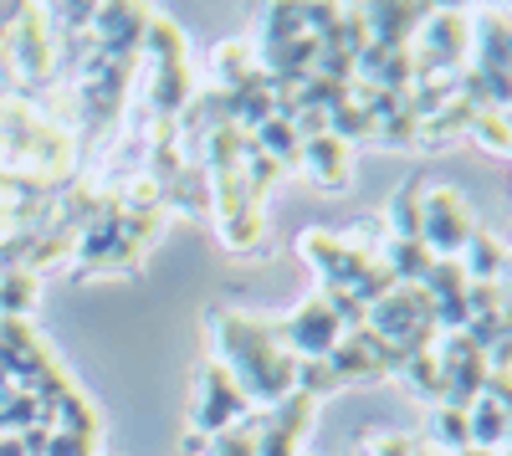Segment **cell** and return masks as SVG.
Returning a JSON list of instances; mask_svg holds the SVG:
<instances>
[{
    "label": "cell",
    "instance_id": "obj_1",
    "mask_svg": "<svg viewBox=\"0 0 512 456\" xmlns=\"http://www.w3.org/2000/svg\"><path fill=\"white\" fill-rule=\"evenodd\" d=\"M210 339H216V359L231 369V380L246 390L251 405L272 410L297 390V359L277 339V318L216 308L210 313Z\"/></svg>",
    "mask_w": 512,
    "mask_h": 456
},
{
    "label": "cell",
    "instance_id": "obj_2",
    "mask_svg": "<svg viewBox=\"0 0 512 456\" xmlns=\"http://www.w3.org/2000/svg\"><path fill=\"white\" fill-rule=\"evenodd\" d=\"M364 328L379 334L390 349H400V354H420V349H431L441 339L436 308H431V298H425V287H405V282H395L390 293L369 308Z\"/></svg>",
    "mask_w": 512,
    "mask_h": 456
},
{
    "label": "cell",
    "instance_id": "obj_3",
    "mask_svg": "<svg viewBox=\"0 0 512 456\" xmlns=\"http://www.w3.org/2000/svg\"><path fill=\"white\" fill-rule=\"evenodd\" d=\"M251 416V400H246V390L231 380V369L221 364V359H205L200 369H195V405H190V446H200V441H216V436H226L236 421H246Z\"/></svg>",
    "mask_w": 512,
    "mask_h": 456
},
{
    "label": "cell",
    "instance_id": "obj_4",
    "mask_svg": "<svg viewBox=\"0 0 512 456\" xmlns=\"http://www.w3.org/2000/svg\"><path fill=\"white\" fill-rule=\"evenodd\" d=\"M472 11H431L415 36V82L420 77H446V72H461L466 57H472Z\"/></svg>",
    "mask_w": 512,
    "mask_h": 456
},
{
    "label": "cell",
    "instance_id": "obj_5",
    "mask_svg": "<svg viewBox=\"0 0 512 456\" xmlns=\"http://www.w3.org/2000/svg\"><path fill=\"white\" fill-rule=\"evenodd\" d=\"M297 252H303L323 282V293H354V287L369 277V267L379 257H369L364 246H354L349 236H333L323 226H308L303 236H297Z\"/></svg>",
    "mask_w": 512,
    "mask_h": 456
},
{
    "label": "cell",
    "instance_id": "obj_6",
    "mask_svg": "<svg viewBox=\"0 0 512 456\" xmlns=\"http://www.w3.org/2000/svg\"><path fill=\"white\" fill-rule=\"evenodd\" d=\"M477 231V216L466 195L456 185H431L425 190V221H420V241L431 257H461L466 241Z\"/></svg>",
    "mask_w": 512,
    "mask_h": 456
},
{
    "label": "cell",
    "instance_id": "obj_7",
    "mask_svg": "<svg viewBox=\"0 0 512 456\" xmlns=\"http://www.w3.org/2000/svg\"><path fill=\"white\" fill-rule=\"evenodd\" d=\"M431 354H436V369H441V405L472 410V400L487 385V354L466 334H441L431 344Z\"/></svg>",
    "mask_w": 512,
    "mask_h": 456
},
{
    "label": "cell",
    "instance_id": "obj_8",
    "mask_svg": "<svg viewBox=\"0 0 512 456\" xmlns=\"http://www.w3.org/2000/svg\"><path fill=\"white\" fill-rule=\"evenodd\" d=\"M277 339L292 359H328L333 344L344 339V323H338V313L328 308V298H308L297 303L287 318H277Z\"/></svg>",
    "mask_w": 512,
    "mask_h": 456
},
{
    "label": "cell",
    "instance_id": "obj_9",
    "mask_svg": "<svg viewBox=\"0 0 512 456\" xmlns=\"http://www.w3.org/2000/svg\"><path fill=\"white\" fill-rule=\"evenodd\" d=\"M6 47H11V62H16V77L21 88H36L57 72V36H52V21L47 11L26 6L11 26H6Z\"/></svg>",
    "mask_w": 512,
    "mask_h": 456
},
{
    "label": "cell",
    "instance_id": "obj_10",
    "mask_svg": "<svg viewBox=\"0 0 512 456\" xmlns=\"http://www.w3.org/2000/svg\"><path fill=\"white\" fill-rule=\"evenodd\" d=\"M400 349H390L379 334H369V328H354V334H344L333 344L328 354V369L338 375V385H349V380H395V369H400Z\"/></svg>",
    "mask_w": 512,
    "mask_h": 456
},
{
    "label": "cell",
    "instance_id": "obj_11",
    "mask_svg": "<svg viewBox=\"0 0 512 456\" xmlns=\"http://www.w3.org/2000/svg\"><path fill=\"white\" fill-rule=\"evenodd\" d=\"M313 416H318V400L292 390L282 405H272V416L262 421V431H256V456H303Z\"/></svg>",
    "mask_w": 512,
    "mask_h": 456
},
{
    "label": "cell",
    "instance_id": "obj_12",
    "mask_svg": "<svg viewBox=\"0 0 512 456\" xmlns=\"http://www.w3.org/2000/svg\"><path fill=\"white\" fill-rule=\"evenodd\" d=\"M297 170H303L318 190L344 195V190L354 185V144L333 139V134H323V139H303V149H297Z\"/></svg>",
    "mask_w": 512,
    "mask_h": 456
},
{
    "label": "cell",
    "instance_id": "obj_13",
    "mask_svg": "<svg viewBox=\"0 0 512 456\" xmlns=\"http://www.w3.org/2000/svg\"><path fill=\"white\" fill-rule=\"evenodd\" d=\"M149 16H154L149 6H98L93 11V47L103 57H139Z\"/></svg>",
    "mask_w": 512,
    "mask_h": 456
},
{
    "label": "cell",
    "instance_id": "obj_14",
    "mask_svg": "<svg viewBox=\"0 0 512 456\" xmlns=\"http://www.w3.org/2000/svg\"><path fill=\"white\" fill-rule=\"evenodd\" d=\"M369 47H390V52H410L415 36L431 16V6H359Z\"/></svg>",
    "mask_w": 512,
    "mask_h": 456
},
{
    "label": "cell",
    "instance_id": "obj_15",
    "mask_svg": "<svg viewBox=\"0 0 512 456\" xmlns=\"http://www.w3.org/2000/svg\"><path fill=\"white\" fill-rule=\"evenodd\" d=\"M425 190H431V180H405L390 205H384V231H390V241H420V221H425Z\"/></svg>",
    "mask_w": 512,
    "mask_h": 456
},
{
    "label": "cell",
    "instance_id": "obj_16",
    "mask_svg": "<svg viewBox=\"0 0 512 456\" xmlns=\"http://www.w3.org/2000/svg\"><path fill=\"white\" fill-rule=\"evenodd\" d=\"M216 231L226 241V252H262L267 246V216H262L256 200L231 205V211H216Z\"/></svg>",
    "mask_w": 512,
    "mask_h": 456
},
{
    "label": "cell",
    "instance_id": "obj_17",
    "mask_svg": "<svg viewBox=\"0 0 512 456\" xmlns=\"http://www.w3.org/2000/svg\"><path fill=\"white\" fill-rule=\"evenodd\" d=\"M164 211H180V216H195V221H205L210 211H216L210 175L200 170V164H185V170L164 185Z\"/></svg>",
    "mask_w": 512,
    "mask_h": 456
},
{
    "label": "cell",
    "instance_id": "obj_18",
    "mask_svg": "<svg viewBox=\"0 0 512 456\" xmlns=\"http://www.w3.org/2000/svg\"><path fill=\"white\" fill-rule=\"evenodd\" d=\"M461 267H466L472 282H497L502 287V277H507V241L497 231L477 226L472 241H466V252H461Z\"/></svg>",
    "mask_w": 512,
    "mask_h": 456
},
{
    "label": "cell",
    "instance_id": "obj_19",
    "mask_svg": "<svg viewBox=\"0 0 512 456\" xmlns=\"http://www.w3.org/2000/svg\"><path fill=\"white\" fill-rule=\"evenodd\" d=\"M256 72H262V62H256V47H246V41H221V47L210 52V88L216 93L241 88Z\"/></svg>",
    "mask_w": 512,
    "mask_h": 456
},
{
    "label": "cell",
    "instance_id": "obj_20",
    "mask_svg": "<svg viewBox=\"0 0 512 456\" xmlns=\"http://www.w3.org/2000/svg\"><path fill=\"white\" fill-rule=\"evenodd\" d=\"M47 426H52V431H67V436H77V441H98V410H93L88 395L72 385L62 400L47 405Z\"/></svg>",
    "mask_w": 512,
    "mask_h": 456
},
{
    "label": "cell",
    "instance_id": "obj_21",
    "mask_svg": "<svg viewBox=\"0 0 512 456\" xmlns=\"http://www.w3.org/2000/svg\"><path fill=\"white\" fill-rule=\"evenodd\" d=\"M472 118H477V108L456 93L436 118L420 123V139H415V144H420V149H446V144H456L461 134H472Z\"/></svg>",
    "mask_w": 512,
    "mask_h": 456
},
{
    "label": "cell",
    "instance_id": "obj_22",
    "mask_svg": "<svg viewBox=\"0 0 512 456\" xmlns=\"http://www.w3.org/2000/svg\"><path fill=\"white\" fill-rule=\"evenodd\" d=\"M379 262L390 267V277L405 282V287H420L425 277H431V267H436V257L425 252V241H384Z\"/></svg>",
    "mask_w": 512,
    "mask_h": 456
},
{
    "label": "cell",
    "instance_id": "obj_23",
    "mask_svg": "<svg viewBox=\"0 0 512 456\" xmlns=\"http://www.w3.org/2000/svg\"><path fill=\"white\" fill-rule=\"evenodd\" d=\"M466 431H472V446L477 451H502L507 446V410L492 405L487 395H477L472 410H466Z\"/></svg>",
    "mask_w": 512,
    "mask_h": 456
},
{
    "label": "cell",
    "instance_id": "obj_24",
    "mask_svg": "<svg viewBox=\"0 0 512 456\" xmlns=\"http://www.w3.org/2000/svg\"><path fill=\"white\" fill-rule=\"evenodd\" d=\"M395 380H400L415 400H431V405H441V369H436V354H431V349L405 354V359H400V369H395Z\"/></svg>",
    "mask_w": 512,
    "mask_h": 456
},
{
    "label": "cell",
    "instance_id": "obj_25",
    "mask_svg": "<svg viewBox=\"0 0 512 456\" xmlns=\"http://www.w3.org/2000/svg\"><path fill=\"white\" fill-rule=\"evenodd\" d=\"M251 139H256V149H262L267 159H277L282 170H297V149H303V139H297V129L287 118H267Z\"/></svg>",
    "mask_w": 512,
    "mask_h": 456
},
{
    "label": "cell",
    "instance_id": "obj_26",
    "mask_svg": "<svg viewBox=\"0 0 512 456\" xmlns=\"http://www.w3.org/2000/svg\"><path fill=\"white\" fill-rule=\"evenodd\" d=\"M36 293H41V282L26 267L0 272V318H26L36 308Z\"/></svg>",
    "mask_w": 512,
    "mask_h": 456
},
{
    "label": "cell",
    "instance_id": "obj_27",
    "mask_svg": "<svg viewBox=\"0 0 512 456\" xmlns=\"http://www.w3.org/2000/svg\"><path fill=\"white\" fill-rule=\"evenodd\" d=\"M431 441H436V451L461 456L466 446H472V431H466V410H456V405H436V410H431Z\"/></svg>",
    "mask_w": 512,
    "mask_h": 456
},
{
    "label": "cell",
    "instance_id": "obj_28",
    "mask_svg": "<svg viewBox=\"0 0 512 456\" xmlns=\"http://www.w3.org/2000/svg\"><path fill=\"white\" fill-rule=\"evenodd\" d=\"M328 134H333V139H344V144H354V139H374V118L364 113L359 98H349V103L328 108Z\"/></svg>",
    "mask_w": 512,
    "mask_h": 456
},
{
    "label": "cell",
    "instance_id": "obj_29",
    "mask_svg": "<svg viewBox=\"0 0 512 456\" xmlns=\"http://www.w3.org/2000/svg\"><path fill=\"white\" fill-rule=\"evenodd\" d=\"M472 139H477L482 149L512 159V118L497 113V108H477V118H472Z\"/></svg>",
    "mask_w": 512,
    "mask_h": 456
},
{
    "label": "cell",
    "instance_id": "obj_30",
    "mask_svg": "<svg viewBox=\"0 0 512 456\" xmlns=\"http://www.w3.org/2000/svg\"><path fill=\"white\" fill-rule=\"evenodd\" d=\"M338 390V375L328 369V359H297V395L308 400H323Z\"/></svg>",
    "mask_w": 512,
    "mask_h": 456
},
{
    "label": "cell",
    "instance_id": "obj_31",
    "mask_svg": "<svg viewBox=\"0 0 512 456\" xmlns=\"http://www.w3.org/2000/svg\"><path fill=\"white\" fill-rule=\"evenodd\" d=\"M374 139H384V144H395V149H405V144H415L420 139V118L410 113V108H400V113H390L374 129Z\"/></svg>",
    "mask_w": 512,
    "mask_h": 456
},
{
    "label": "cell",
    "instance_id": "obj_32",
    "mask_svg": "<svg viewBox=\"0 0 512 456\" xmlns=\"http://www.w3.org/2000/svg\"><path fill=\"white\" fill-rule=\"evenodd\" d=\"M364 451H369V456H425V451H420V441H415V436H405V431L364 436Z\"/></svg>",
    "mask_w": 512,
    "mask_h": 456
},
{
    "label": "cell",
    "instance_id": "obj_33",
    "mask_svg": "<svg viewBox=\"0 0 512 456\" xmlns=\"http://www.w3.org/2000/svg\"><path fill=\"white\" fill-rule=\"evenodd\" d=\"M502 293H507V303H512V246H507V277H502Z\"/></svg>",
    "mask_w": 512,
    "mask_h": 456
},
{
    "label": "cell",
    "instance_id": "obj_34",
    "mask_svg": "<svg viewBox=\"0 0 512 456\" xmlns=\"http://www.w3.org/2000/svg\"><path fill=\"white\" fill-rule=\"evenodd\" d=\"M507 446H512V416H507Z\"/></svg>",
    "mask_w": 512,
    "mask_h": 456
},
{
    "label": "cell",
    "instance_id": "obj_35",
    "mask_svg": "<svg viewBox=\"0 0 512 456\" xmlns=\"http://www.w3.org/2000/svg\"><path fill=\"white\" fill-rule=\"evenodd\" d=\"M425 456H446V451H425Z\"/></svg>",
    "mask_w": 512,
    "mask_h": 456
},
{
    "label": "cell",
    "instance_id": "obj_36",
    "mask_svg": "<svg viewBox=\"0 0 512 456\" xmlns=\"http://www.w3.org/2000/svg\"><path fill=\"white\" fill-rule=\"evenodd\" d=\"M507 16H512V11H507Z\"/></svg>",
    "mask_w": 512,
    "mask_h": 456
}]
</instances>
